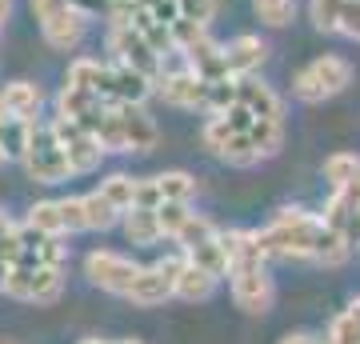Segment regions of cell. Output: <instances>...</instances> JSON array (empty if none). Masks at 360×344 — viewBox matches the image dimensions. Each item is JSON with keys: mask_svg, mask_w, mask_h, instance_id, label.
Returning <instances> with one entry per match:
<instances>
[{"mask_svg": "<svg viewBox=\"0 0 360 344\" xmlns=\"http://www.w3.org/2000/svg\"><path fill=\"white\" fill-rule=\"evenodd\" d=\"M200 141L217 160L232 168H257L264 160L281 153L284 144V120H269V116L248 113L245 104L229 101L220 113H208Z\"/></svg>", "mask_w": 360, "mask_h": 344, "instance_id": "1", "label": "cell"}, {"mask_svg": "<svg viewBox=\"0 0 360 344\" xmlns=\"http://www.w3.org/2000/svg\"><path fill=\"white\" fill-rule=\"evenodd\" d=\"M257 241L269 256L312 260V265H324V268H340L345 260H352L348 244L333 232V224L321 212H309V208H281L257 232Z\"/></svg>", "mask_w": 360, "mask_h": 344, "instance_id": "2", "label": "cell"}, {"mask_svg": "<svg viewBox=\"0 0 360 344\" xmlns=\"http://www.w3.org/2000/svg\"><path fill=\"white\" fill-rule=\"evenodd\" d=\"M224 248V276H229L232 300L248 317H264L272 308V276H269V253L260 248L252 229H220Z\"/></svg>", "mask_w": 360, "mask_h": 344, "instance_id": "3", "label": "cell"}, {"mask_svg": "<svg viewBox=\"0 0 360 344\" xmlns=\"http://www.w3.org/2000/svg\"><path fill=\"white\" fill-rule=\"evenodd\" d=\"M28 229L49 232V236H72V232H108L120 224V208H116L101 189L84 192V196H65V200H40L28 208L25 217Z\"/></svg>", "mask_w": 360, "mask_h": 344, "instance_id": "4", "label": "cell"}, {"mask_svg": "<svg viewBox=\"0 0 360 344\" xmlns=\"http://www.w3.org/2000/svg\"><path fill=\"white\" fill-rule=\"evenodd\" d=\"M68 89L84 92L89 101L96 104H144L153 96V80H144L141 72H132L124 64H101V60H80L68 64V77H65Z\"/></svg>", "mask_w": 360, "mask_h": 344, "instance_id": "5", "label": "cell"}, {"mask_svg": "<svg viewBox=\"0 0 360 344\" xmlns=\"http://www.w3.org/2000/svg\"><path fill=\"white\" fill-rule=\"evenodd\" d=\"M324 180H328V204L324 220L333 232L348 244V253H360V156L356 153H333L324 160Z\"/></svg>", "mask_w": 360, "mask_h": 344, "instance_id": "6", "label": "cell"}, {"mask_svg": "<svg viewBox=\"0 0 360 344\" xmlns=\"http://www.w3.org/2000/svg\"><path fill=\"white\" fill-rule=\"evenodd\" d=\"M20 160H25V172L37 184H65L72 180V165H68L65 148L52 132V120H32V125L20 128Z\"/></svg>", "mask_w": 360, "mask_h": 344, "instance_id": "7", "label": "cell"}, {"mask_svg": "<svg viewBox=\"0 0 360 344\" xmlns=\"http://www.w3.org/2000/svg\"><path fill=\"white\" fill-rule=\"evenodd\" d=\"M32 16H37L44 44L56 52H77L89 32V13L77 0H32Z\"/></svg>", "mask_w": 360, "mask_h": 344, "instance_id": "8", "label": "cell"}, {"mask_svg": "<svg viewBox=\"0 0 360 344\" xmlns=\"http://www.w3.org/2000/svg\"><path fill=\"white\" fill-rule=\"evenodd\" d=\"M352 84V64L336 52H324L316 60H309L300 72L292 77V96L304 104H324L340 96V92Z\"/></svg>", "mask_w": 360, "mask_h": 344, "instance_id": "9", "label": "cell"}, {"mask_svg": "<svg viewBox=\"0 0 360 344\" xmlns=\"http://www.w3.org/2000/svg\"><path fill=\"white\" fill-rule=\"evenodd\" d=\"M108 52H112V64H124L132 72H141L144 80H156L160 64H165V56L124 20H108Z\"/></svg>", "mask_w": 360, "mask_h": 344, "instance_id": "10", "label": "cell"}, {"mask_svg": "<svg viewBox=\"0 0 360 344\" xmlns=\"http://www.w3.org/2000/svg\"><path fill=\"white\" fill-rule=\"evenodd\" d=\"M0 293L25 305H56L65 293V268H8Z\"/></svg>", "mask_w": 360, "mask_h": 344, "instance_id": "11", "label": "cell"}, {"mask_svg": "<svg viewBox=\"0 0 360 344\" xmlns=\"http://www.w3.org/2000/svg\"><path fill=\"white\" fill-rule=\"evenodd\" d=\"M141 268L144 265H136V260H129V256H120V253H108V248L84 256V276L96 288H104V293H112V296H124V300H129Z\"/></svg>", "mask_w": 360, "mask_h": 344, "instance_id": "12", "label": "cell"}, {"mask_svg": "<svg viewBox=\"0 0 360 344\" xmlns=\"http://www.w3.org/2000/svg\"><path fill=\"white\" fill-rule=\"evenodd\" d=\"M196 196V180L180 168H168V172H156V177L136 180V196L132 204L141 208H160V204H188Z\"/></svg>", "mask_w": 360, "mask_h": 344, "instance_id": "13", "label": "cell"}, {"mask_svg": "<svg viewBox=\"0 0 360 344\" xmlns=\"http://www.w3.org/2000/svg\"><path fill=\"white\" fill-rule=\"evenodd\" d=\"M52 132H56V141H60L68 165H72V177H84L92 168H101L104 148L96 144V136H92L89 128H80V125H72V120H65V116H56V120H52Z\"/></svg>", "mask_w": 360, "mask_h": 344, "instance_id": "14", "label": "cell"}, {"mask_svg": "<svg viewBox=\"0 0 360 344\" xmlns=\"http://www.w3.org/2000/svg\"><path fill=\"white\" fill-rule=\"evenodd\" d=\"M309 16L321 32L348 37L360 44V0H312Z\"/></svg>", "mask_w": 360, "mask_h": 344, "instance_id": "15", "label": "cell"}, {"mask_svg": "<svg viewBox=\"0 0 360 344\" xmlns=\"http://www.w3.org/2000/svg\"><path fill=\"white\" fill-rule=\"evenodd\" d=\"M44 92L32 80H8L0 89V120H13V125H32L40 116Z\"/></svg>", "mask_w": 360, "mask_h": 344, "instance_id": "16", "label": "cell"}, {"mask_svg": "<svg viewBox=\"0 0 360 344\" xmlns=\"http://www.w3.org/2000/svg\"><path fill=\"white\" fill-rule=\"evenodd\" d=\"M172 260L176 256H165V260L141 268V276H136V284H132V293H129L132 305L156 308V305H165V300H172Z\"/></svg>", "mask_w": 360, "mask_h": 344, "instance_id": "17", "label": "cell"}, {"mask_svg": "<svg viewBox=\"0 0 360 344\" xmlns=\"http://www.w3.org/2000/svg\"><path fill=\"white\" fill-rule=\"evenodd\" d=\"M217 284H220V276H212L208 268L193 265L188 256L176 253V260H172V296L176 300H208L217 293Z\"/></svg>", "mask_w": 360, "mask_h": 344, "instance_id": "18", "label": "cell"}, {"mask_svg": "<svg viewBox=\"0 0 360 344\" xmlns=\"http://www.w3.org/2000/svg\"><path fill=\"white\" fill-rule=\"evenodd\" d=\"M224 52V68H229V77H245V72H257L260 64L269 60V44L252 32H240V37H232L229 44H220Z\"/></svg>", "mask_w": 360, "mask_h": 344, "instance_id": "19", "label": "cell"}, {"mask_svg": "<svg viewBox=\"0 0 360 344\" xmlns=\"http://www.w3.org/2000/svg\"><path fill=\"white\" fill-rule=\"evenodd\" d=\"M120 229H124L129 244H141V248H148V244H160V241H165V232H160V220H156V208H141V204H132L129 212L120 217Z\"/></svg>", "mask_w": 360, "mask_h": 344, "instance_id": "20", "label": "cell"}, {"mask_svg": "<svg viewBox=\"0 0 360 344\" xmlns=\"http://www.w3.org/2000/svg\"><path fill=\"white\" fill-rule=\"evenodd\" d=\"M324 344H360V296L345 308V312H336L333 317Z\"/></svg>", "mask_w": 360, "mask_h": 344, "instance_id": "21", "label": "cell"}, {"mask_svg": "<svg viewBox=\"0 0 360 344\" xmlns=\"http://www.w3.org/2000/svg\"><path fill=\"white\" fill-rule=\"evenodd\" d=\"M101 192L108 196V200L120 208V217L132 208V196H136V177H124V172H116V177L101 180Z\"/></svg>", "mask_w": 360, "mask_h": 344, "instance_id": "22", "label": "cell"}, {"mask_svg": "<svg viewBox=\"0 0 360 344\" xmlns=\"http://www.w3.org/2000/svg\"><path fill=\"white\" fill-rule=\"evenodd\" d=\"M252 8H257V16L269 28H284V25H292L296 0H252Z\"/></svg>", "mask_w": 360, "mask_h": 344, "instance_id": "23", "label": "cell"}, {"mask_svg": "<svg viewBox=\"0 0 360 344\" xmlns=\"http://www.w3.org/2000/svg\"><path fill=\"white\" fill-rule=\"evenodd\" d=\"M20 128L25 125H13V120H0V168L8 165L16 153H20Z\"/></svg>", "mask_w": 360, "mask_h": 344, "instance_id": "24", "label": "cell"}, {"mask_svg": "<svg viewBox=\"0 0 360 344\" xmlns=\"http://www.w3.org/2000/svg\"><path fill=\"white\" fill-rule=\"evenodd\" d=\"M281 344H324V340L312 336V332H288V336H281Z\"/></svg>", "mask_w": 360, "mask_h": 344, "instance_id": "25", "label": "cell"}, {"mask_svg": "<svg viewBox=\"0 0 360 344\" xmlns=\"http://www.w3.org/2000/svg\"><path fill=\"white\" fill-rule=\"evenodd\" d=\"M16 229V220L8 217V212H4V208H0V236H4V232H13Z\"/></svg>", "mask_w": 360, "mask_h": 344, "instance_id": "26", "label": "cell"}, {"mask_svg": "<svg viewBox=\"0 0 360 344\" xmlns=\"http://www.w3.org/2000/svg\"><path fill=\"white\" fill-rule=\"evenodd\" d=\"M8 13H13V0H0V32L8 25Z\"/></svg>", "mask_w": 360, "mask_h": 344, "instance_id": "27", "label": "cell"}, {"mask_svg": "<svg viewBox=\"0 0 360 344\" xmlns=\"http://www.w3.org/2000/svg\"><path fill=\"white\" fill-rule=\"evenodd\" d=\"M80 344H108V340H101V336H89V340H80Z\"/></svg>", "mask_w": 360, "mask_h": 344, "instance_id": "28", "label": "cell"}, {"mask_svg": "<svg viewBox=\"0 0 360 344\" xmlns=\"http://www.w3.org/2000/svg\"><path fill=\"white\" fill-rule=\"evenodd\" d=\"M116 344H144V340H116Z\"/></svg>", "mask_w": 360, "mask_h": 344, "instance_id": "29", "label": "cell"}]
</instances>
